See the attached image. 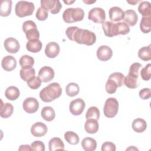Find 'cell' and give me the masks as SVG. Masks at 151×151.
Here are the masks:
<instances>
[{
    "label": "cell",
    "mask_w": 151,
    "mask_h": 151,
    "mask_svg": "<svg viewBox=\"0 0 151 151\" xmlns=\"http://www.w3.org/2000/svg\"><path fill=\"white\" fill-rule=\"evenodd\" d=\"M62 88L58 83H52L42 89L40 92V97L42 101L46 103L51 102L60 97Z\"/></svg>",
    "instance_id": "6da1fadb"
},
{
    "label": "cell",
    "mask_w": 151,
    "mask_h": 151,
    "mask_svg": "<svg viewBox=\"0 0 151 151\" xmlns=\"http://www.w3.org/2000/svg\"><path fill=\"white\" fill-rule=\"evenodd\" d=\"M73 41L79 44L92 45L96 41V35L91 31L78 28L74 35Z\"/></svg>",
    "instance_id": "7a4b0ae2"
},
{
    "label": "cell",
    "mask_w": 151,
    "mask_h": 151,
    "mask_svg": "<svg viewBox=\"0 0 151 151\" xmlns=\"http://www.w3.org/2000/svg\"><path fill=\"white\" fill-rule=\"evenodd\" d=\"M84 12L80 8H68L63 13V19L66 23H73L83 19Z\"/></svg>",
    "instance_id": "3957f363"
},
{
    "label": "cell",
    "mask_w": 151,
    "mask_h": 151,
    "mask_svg": "<svg viewBox=\"0 0 151 151\" xmlns=\"http://www.w3.org/2000/svg\"><path fill=\"white\" fill-rule=\"evenodd\" d=\"M34 9L35 6L32 2L26 1H20L18 2L15 5V12L17 16L23 18L31 15Z\"/></svg>",
    "instance_id": "277c9868"
},
{
    "label": "cell",
    "mask_w": 151,
    "mask_h": 151,
    "mask_svg": "<svg viewBox=\"0 0 151 151\" xmlns=\"http://www.w3.org/2000/svg\"><path fill=\"white\" fill-rule=\"evenodd\" d=\"M22 30L25 34L26 38L28 41L39 39L40 38V32L37 29V25L31 20L26 21L23 23Z\"/></svg>",
    "instance_id": "5b68a950"
},
{
    "label": "cell",
    "mask_w": 151,
    "mask_h": 151,
    "mask_svg": "<svg viewBox=\"0 0 151 151\" xmlns=\"http://www.w3.org/2000/svg\"><path fill=\"white\" fill-rule=\"evenodd\" d=\"M119 110V102L115 98L107 99L103 107L104 114L108 118H113L116 116Z\"/></svg>",
    "instance_id": "8992f818"
},
{
    "label": "cell",
    "mask_w": 151,
    "mask_h": 151,
    "mask_svg": "<svg viewBox=\"0 0 151 151\" xmlns=\"http://www.w3.org/2000/svg\"><path fill=\"white\" fill-rule=\"evenodd\" d=\"M88 18L95 23L103 24L106 20L105 11L101 8H93L88 12Z\"/></svg>",
    "instance_id": "52a82bcc"
},
{
    "label": "cell",
    "mask_w": 151,
    "mask_h": 151,
    "mask_svg": "<svg viewBox=\"0 0 151 151\" xmlns=\"http://www.w3.org/2000/svg\"><path fill=\"white\" fill-rule=\"evenodd\" d=\"M40 2L41 6L52 14H58L62 8V5L58 0H41Z\"/></svg>",
    "instance_id": "ba28073f"
},
{
    "label": "cell",
    "mask_w": 151,
    "mask_h": 151,
    "mask_svg": "<svg viewBox=\"0 0 151 151\" xmlns=\"http://www.w3.org/2000/svg\"><path fill=\"white\" fill-rule=\"evenodd\" d=\"M86 104L84 100L80 98H77L71 101L69 109L71 113L74 116L80 115L85 108Z\"/></svg>",
    "instance_id": "9c48e42d"
},
{
    "label": "cell",
    "mask_w": 151,
    "mask_h": 151,
    "mask_svg": "<svg viewBox=\"0 0 151 151\" xmlns=\"http://www.w3.org/2000/svg\"><path fill=\"white\" fill-rule=\"evenodd\" d=\"M22 107L28 113H34L39 108V103L34 97H28L23 102Z\"/></svg>",
    "instance_id": "30bf717a"
},
{
    "label": "cell",
    "mask_w": 151,
    "mask_h": 151,
    "mask_svg": "<svg viewBox=\"0 0 151 151\" xmlns=\"http://www.w3.org/2000/svg\"><path fill=\"white\" fill-rule=\"evenodd\" d=\"M102 28L104 35L108 37H113L119 35L117 23L111 21H106L102 24Z\"/></svg>",
    "instance_id": "8fae6325"
},
{
    "label": "cell",
    "mask_w": 151,
    "mask_h": 151,
    "mask_svg": "<svg viewBox=\"0 0 151 151\" xmlns=\"http://www.w3.org/2000/svg\"><path fill=\"white\" fill-rule=\"evenodd\" d=\"M54 70L48 66H44L40 68L38 72V77L44 83H47L52 80L54 77Z\"/></svg>",
    "instance_id": "7c38bea8"
},
{
    "label": "cell",
    "mask_w": 151,
    "mask_h": 151,
    "mask_svg": "<svg viewBox=\"0 0 151 151\" xmlns=\"http://www.w3.org/2000/svg\"><path fill=\"white\" fill-rule=\"evenodd\" d=\"M4 45L6 51L11 54L17 53L20 48L19 42L13 37L7 38L4 41Z\"/></svg>",
    "instance_id": "4fadbf2b"
},
{
    "label": "cell",
    "mask_w": 151,
    "mask_h": 151,
    "mask_svg": "<svg viewBox=\"0 0 151 151\" xmlns=\"http://www.w3.org/2000/svg\"><path fill=\"white\" fill-rule=\"evenodd\" d=\"M113 55V51L111 48L107 45H101L97 50V57L102 61H106L110 60Z\"/></svg>",
    "instance_id": "5bb4252c"
},
{
    "label": "cell",
    "mask_w": 151,
    "mask_h": 151,
    "mask_svg": "<svg viewBox=\"0 0 151 151\" xmlns=\"http://www.w3.org/2000/svg\"><path fill=\"white\" fill-rule=\"evenodd\" d=\"M48 131L47 126L42 122H37L32 125L31 127V133L37 137H40L44 136Z\"/></svg>",
    "instance_id": "9a60e30c"
},
{
    "label": "cell",
    "mask_w": 151,
    "mask_h": 151,
    "mask_svg": "<svg viewBox=\"0 0 151 151\" xmlns=\"http://www.w3.org/2000/svg\"><path fill=\"white\" fill-rule=\"evenodd\" d=\"M109 18L113 22H119L124 19V12L118 6H113L109 11Z\"/></svg>",
    "instance_id": "2e32d148"
},
{
    "label": "cell",
    "mask_w": 151,
    "mask_h": 151,
    "mask_svg": "<svg viewBox=\"0 0 151 151\" xmlns=\"http://www.w3.org/2000/svg\"><path fill=\"white\" fill-rule=\"evenodd\" d=\"M60 50V46L57 42H50L45 47V54L48 58H54L59 54Z\"/></svg>",
    "instance_id": "e0dca14e"
},
{
    "label": "cell",
    "mask_w": 151,
    "mask_h": 151,
    "mask_svg": "<svg viewBox=\"0 0 151 151\" xmlns=\"http://www.w3.org/2000/svg\"><path fill=\"white\" fill-rule=\"evenodd\" d=\"M1 65L5 71H11L17 66V60L12 55H6L2 60Z\"/></svg>",
    "instance_id": "ac0fdd59"
},
{
    "label": "cell",
    "mask_w": 151,
    "mask_h": 151,
    "mask_svg": "<svg viewBox=\"0 0 151 151\" xmlns=\"http://www.w3.org/2000/svg\"><path fill=\"white\" fill-rule=\"evenodd\" d=\"M124 21L129 26H134L138 19V15L133 9H127L124 12Z\"/></svg>",
    "instance_id": "d6986e66"
},
{
    "label": "cell",
    "mask_w": 151,
    "mask_h": 151,
    "mask_svg": "<svg viewBox=\"0 0 151 151\" xmlns=\"http://www.w3.org/2000/svg\"><path fill=\"white\" fill-rule=\"evenodd\" d=\"M42 44L39 39L31 40L28 41L26 44L27 50L31 52L36 53L41 51L42 48Z\"/></svg>",
    "instance_id": "ffe728a7"
},
{
    "label": "cell",
    "mask_w": 151,
    "mask_h": 151,
    "mask_svg": "<svg viewBox=\"0 0 151 151\" xmlns=\"http://www.w3.org/2000/svg\"><path fill=\"white\" fill-rule=\"evenodd\" d=\"M84 129L88 133H96L99 130V123L97 120L94 119H87V121L84 124Z\"/></svg>",
    "instance_id": "44dd1931"
},
{
    "label": "cell",
    "mask_w": 151,
    "mask_h": 151,
    "mask_svg": "<svg viewBox=\"0 0 151 151\" xmlns=\"http://www.w3.org/2000/svg\"><path fill=\"white\" fill-rule=\"evenodd\" d=\"M81 146L86 151H94L97 147V142L91 137H85L81 141Z\"/></svg>",
    "instance_id": "7402d4cb"
},
{
    "label": "cell",
    "mask_w": 151,
    "mask_h": 151,
    "mask_svg": "<svg viewBox=\"0 0 151 151\" xmlns=\"http://www.w3.org/2000/svg\"><path fill=\"white\" fill-rule=\"evenodd\" d=\"M48 147L50 151L56 150H64V144L63 140L59 137H54L50 139L48 143Z\"/></svg>",
    "instance_id": "603a6c76"
},
{
    "label": "cell",
    "mask_w": 151,
    "mask_h": 151,
    "mask_svg": "<svg viewBox=\"0 0 151 151\" xmlns=\"http://www.w3.org/2000/svg\"><path fill=\"white\" fill-rule=\"evenodd\" d=\"M132 127L133 130L137 133H142L147 128L146 121L141 118L134 119L132 124Z\"/></svg>",
    "instance_id": "cb8c5ba5"
},
{
    "label": "cell",
    "mask_w": 151,
    "mask_h": 151,
    "mask_svg": "<svg viewBox=\"0 0 151 151\" xmlns=\"http://www.w3.org/2000/svg\"><path fill=\"white\" fill-rule=\"evenodd\" d=\"M12 1L2 0L0 5V15L2 17H8L11 13Z\"/></svg>",
    "instance_id": "d4e9b609"
},
{
    "label": "cell",
    "mask_w": 151,
    "mask_h": 151,
    "mask_svg": "<svg viewBox=\"0 0 151 151\" xmlns=\"http://www.w3.org/2000/svg\"><path fill=\"white\" fill-rule=\"evenodd\" d=\"M41 117L47 122L53 120L55 117V111L51 106L44 107L41 111Z\"/></svg>",
    "instance_id": "484cf974"
},
{
    "label": "cell",
    "mask_w": 151,
    "mask_h": 151,
    "mask_svg": "<svg viewBox=\"0 0 151 151\" xmlns=\"http://www.w3.org/2000/svg\"><path fill=\"white\" fill-rule=\"evenodd\" d=\"M5 95L7 99L13 101L17 100L19 97L20 92L17 87L12 86L8 87L5 90Z\"/></svg>",
    "instance_id": "4316f807"
},
{
    "label": "cell",
    "mask_w": 151,
    "mask_h": 151,
    "mask_svg": "<svg viewBox=\"0 0 151 151\" xmlns=\"http://www.w3.org/2000/svg\"><path fill=\"white\" fill-rule=\"evenodd\" d=\"M2 104L1 106V111L0 115L2 118H8L13 113L14 111V107L13 106L9 103H3L2 101H1Z\"/></svg>",
    "instance_id": "83f0119b"
},
{
    "label": "cell",
    "mask_w": 151,
    "mask_h": 151,
    "mask_svg": "<svg viewBox=\"0 0 151 151\" xmlns=\"http://www.w3.org/2000/svg\"><path fill=\"white\" fill-rule=\"evenodd\" d=\"M21 78L25 81H27L32 77L35 76V70L32 67L22 68L19 72Z\"/></svg>",
    "instance_id": "f1b7e54d"
},
{
    "label": "cell",
    "mask_w": 151,
    "mask_h": 151,
    "mask_svg": "<svg viewBox=\"0 0 151 151\" xmlns=\"http://www.w3.org/2000/svg\"><path fill=\"white\" fill-rule=\"evenodd\" d=\"M124 84L129 88H136L138 87L139 84V77L128 74L126 77H124Z\"/></svg>",
    "instance_id": "f546056e"
},
{
    "label": "cell",
    "mask_w": 151,
    "mask_h": 151,
    "mask_svg": "<svg viewBox=\"0 0 151 151\" xmlns=\"http://www.w3.org/2000/svg\"><path fill=\"white\" fill-rule=\"evenodd\" d=\"M150 3L149 1H142L139 5L138 11L144 17H150Z\"/></svg>",
    "instance_id": "4dcf8cb0"
},
{
    "label": "cell",
    "mask_w": 151,
    "mask_h": 151,
    "mask_svg": "<svg viewBox=\"0 0 151 151\" xmlns=\"http://www.w3.org/2000/svg\"><path fill=\"white\" fill-rule=\"evenodd\" d=\"M138 57L142 60L149 61L151 59V49L150 45L148 46L143 47L139 49L138 51Z\"/></svg>",
    "instance_id": "1f68e13d"
},
{
    "label": "cell",
    "mask_w": 151,
    "mask_h": 151,
    "mask_svg": "<svg viewBox=\"0 0 151 151\" xmlns=\"http://www.w3.org/2000/svg\"><path fill=\"white\" fill-rule=\"evenodd\" d=\"M140 28L142 32L145 34L149 33L151 30V18L150 17H143L140 22Z\"/></svg>",
    "instance_id": "d6a6232c"
},
{
    "label": "cell",
    "mask_w": 151,
    "mask_h": 151,
    "mask_svg": "<svg viewBox=\"0 0 151 151\" xmlns=\"http://www.w3.org/2000/svg\"><path fill=\"white\" fill-rule=\"evenodd\" d=\"M80 91V87L76 83H70L65 87V92L67 96L74 97L77 96Z\"/></svg>",
    "instance_id": "836d02e7"
},
{
    "label": "cell",
    "mask_w": 151,
    "mask_h": 151,
    "mask_svg": "<svg viewBox=\"0 0 151 151\" xmlns=\"http://www.w3.org/2000/svg\"><path fill=\"white\" fill-rule=\"evenodd\" d=\"M64 139L69 143L73 145H77L79 142V137L77 133L72 131H68L64 133Z\"/></svg>",
    "instance_id": "e575fe53"
},
{
    "label": "cell",
    "mask_w": 151,
    "mask_h": 151,
    "mask_svg": "<svg viewBox=\"0 0 151 151\" xmlns=\"http://www.w3.org/2000/svg\"><path fill=\"white\" fill-rule=\"evenodd\" d=\"M19 63L22 68L32 67L34 64V59L30 55H24L20 58Z\"/></svg>",
    "instance_id": "d590c367"
},
{
    "label": "cell",
    "mask_w": 151,
    "mask_h": 151,
    "mask_svg": "<svg viewBox=\"0 0 151 151\" xmlns=\"http://www.w3.org/2000/svg\"><path fill=\"white\" fill-rule=\"evenodd\" d=\"M100 117V111L99 109L96 106H91L88 109L86 114V119H94L97 120L99 119Z\"/></svg>",
    "instance_id": "8d00e7d4"
},
{
    "label": "cell",
    "mask_w": 151,
    "mask_h": 151,
    "mask_svg": "<svg viewBox=\"0 0 151 151\" xmlns=\"http://www.w3.org/2000/svg\"><path fill=\"white\" fill-rule=\"evenodd\" d=\"M124 77H125L123 74L119 73V72H114L113 73H111L109 76V78H110V79L114 80L116 82V83L117 84V87H120L124 84Z\"/></svg>",
    "instance_id": "74e56055"
},
{
    "label": "cell",
    "mask_w": 151,
    "mask_h": 151,
    "mask_svg": "<svg viewBox=\"0 0 151 151\" xmlns=\"http://www.w3.org/2000/svg\"><path fill=\"white\" fill-rule=\"evenodd\" d=\"M27 85L29 88L35 90L41 86L42 81L38 76H33L31 78H29L27 81Z\"/></svg>",
    "instance_id": "f35d334b"
},
{
    "label": "cell",
    "mask_w": 151,
    "mask_h": 151,
    "mask_svg": "<svg viewBox=\"0 0 151 151\" xmlns=\"http://www.w3.org/2000/svg\"><path fill=\"white\" fill-rule=\"evenodd\" d=\"M142 78L145 81H148L151 78V64H147L140 71Z\"/></svg>",
    "instance_id": "ab89813d"
},
{
    "label": "cell",
    "mask_w": 151,
    "mask_h": 151,
    "mask_svg": "<svg viewBox=\"0 0 151 151\" xmlns=\"http://www.w3.org/2000/svg\"><path fill=\"white\" fill-rule=\"evenodd\" d=\"M117 87H118L117 85L114 80H113L110 78H108V80L106 83V86H105L106 91H107V93H109V94L114 93L116 92Z\"/></svg>",
    "instance_id": "60d3db41"
},
{
    "label": "cell",
    "mask_w": 151,
    "mask_h": 151,
    "mask_svg": "<svg viewBox=\"0 0 151 151\" xmlns=\"http://www.w3.org/2000/svg\"><path fill=\"white\" fill-rule=\"evenodd\" d=\"M142 64H140L139 63H133L130 67L129 71L128 74L139 77V70L142 67Z\"/></svg>",
    "instance_id": "b9f144b4"
},
{
    "label": "cell",
    "mask_w": 151,
    "mask_h": 151,
    "mask_svg": "<svg viewBox=\"0 0 151 151\" xmlns=\"http://www.w3.org/2000/svg\"><path fill=\"white\" fill-rule=\"evenodd\" d=\"M119 35H126L130 32L129 26L124 22H117Z\"/></svg>",
    "instance_id": "7bdbcfd3"
},
{
    "label": "cell",
    "mask_w": 151,
    "mask_h": 151,
    "mask_svg": "<svg viewBox=\"0 0 151 151\" xmlns=\"http://www.w3.org/2000/svg\"><path fill=\"white\" fill-rule=\"evenodd\" d=\"M48 12L42 7L40 6L36 12L35 17L39 21H45L48 18Z\"/></svg>",
    "instance_id": "ee69618b"
},
{
    "label": "cell",
    "mask_w": 151,
    "mask_h": 151,
    "mask_svg": "<svg viewBox=\"0 0 151 151\" xmlns=\"http://www.w3.org/2000/svg\"><path fill=\"white\" fill-rule=\"evenodd\" d=\"M31 147L32 150H38V151L45 150L44 143L42 142L40 140H35L33 142L31 145Z\"/></svg>",
    "instance_id": "f6af8a7d"
},
{
    "label": "cell",
    "mask_w": 151,
    "mask_h": 151,
    "mask_svg": "<svg viewBox=\"0 0 151 151\" xmlns=\"http://www.w3.org/2000/svg\"><path fill=\"white\" fill-rule=\"evenodd\" d=\"M101 151H115L116 145L111 142H105L101 145Z\"/></svg>",
    "instance_id": "bcb514c9"
},
{
    "label": "cell",
    "mask_w": 151,
    "mask_h": 151,
    "mask_svg": "<svg viewBox=\"0 0 151 151\" xmlns=\"http://www.w3.org/2000/svg\"><path fill=\"white\" fill-rule=\"evenodd\" d=\"M139 97L143 100L149 99L151 97V91L150 88H144L140 90L139 91Z\"/></svg>",
    "instance_id": "7dc6e473"
},
{
    "label": "cell",
    "mask_w": 151,
    "mask_h": 151,
    "mask_svg": "<svg viewBox=\"0 0 151 151\" xmlns=\"http://www.w3.org/2000/svg\"><path fill=\"white\" fill-rule=\"evenodd\" d=\"M78 28V27L73 26V27H69L67 28L65 31V34L67 35L68 39L71 41H73V37L74 35L77 31V29Z\"/></svg>",
    "instance_id": "c3c4849f"
},
{
    "label": "cell",
    "mask_w": 151,
    "mask_h": 151,
    "mask_svg": "<svg viewBox=\"0 0 151 151\" xmlns=\"http://www.w3.org/2000/svg\"><path fill=\"white\" fill-rule=\"evenodd\" d=\"M19 150H32L31 146L28 145H22L18 149Z\"/></svg>",
    "instance_id": "681fc988"
},
{
    "label": "cell",
    "mask_w": 151,
    "mask_h": 151,
    "mask_svg": "<svg viewBox=\"0 0 151 151\" xmlns=\"http://www.w3.org/2000/svg\"><path fill=\"white\" fill-rule=\"evenodd\" d=\"M139 2H142V1H127V3H129V4H131V5H136V4H137V3Z\"/></svg>",
    "instance_id": "f907efd6"
},
{
    "label": "cell",
    "mask_w": 151,
    "mask_h": 151,
    "mask_svg": "<svg viewBox=\"0 0 151 151\" xmlns=\"http://www.w3.org/2000/svg\"><path fill=\"white\" fill-rule=\"evenodd\" d=\"M74 2H75V1H64V2L67 4H68V5H70L71 4H72V3Z\"/></svg>",
    "instance_id": "816d5d0a"
},
{
    "label": "cell",
    "mask_w": 151,
    "mask_h": 151,
    "mask_svg": "<svg viewBox=\"0 0 151 151\" xmlns=\"http://www.w3.org/2000/svg\"><path fill=\"white\" fill-rule=\"evenodd\" d=\"M83 2H84V3H86V4H92V3H94L95 2H96V1H91V2H89V1H83Z\"/></svg>",
    "instance_id": "f5cc1de1"
}]
</instances>
